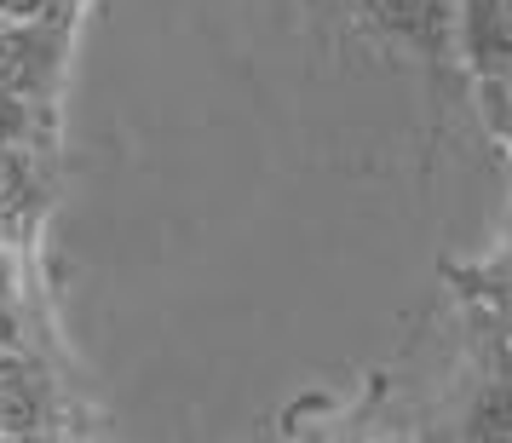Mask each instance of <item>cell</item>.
Returning <instances> with one entry per match:
<instances>
[{
  "instance_id": "1",
  "label": "cell",
  "mask_w": 512,
  "mask_h": 443,
  "mask_svg": "<svg viewBox=\"0 0 512 443\" xmlns=\"http://www.w3.org/2000/svg\"><path fill=\"white\" fill-rule=\"evenodd\" d=\"M70 18H0V93L47 104L64 70Z\"/></svg>"
},
{
  "instance_id": "2",
  "label": "cell",
  "mask_w": 512,
  "mask_h": 443,
  "mask_svg": "<svg viewBox=\"0 0 512 443\" xmlns=\"http://www.w3.org/2000/svg\"><path fill=\"white\" fill-rule=\"evenodd\" d=\"M47 426H58V386H52L47 363L6 346L0 351V438L47 432Z\"/></svg>"
},
{
  "instance_id": "3",
  "label": "cell",
  "mask_w": 512,
  "mask_h": 443,
  "mask_svg": "<svg viewBox=\"0 0 512 443\" xmlns=\"http://www.w3.org/2000/svg\"><path fill=\"white\" fill-rule=\"evenodd\" d=\"M455 41L472 81H512V0H455Z\"/></svg>"
},
{
  "instance_id": "4",
  "label": "cell",
  "mask_w": 512,
  "mask_h": 443,
  "mask_svg": "<svg viewBox=\"0 0 512 443\" xmlns=\"http://www.w3.org/2000/svg\"><path fill=\"white\" fill-rule=\"evenodd\" d=\"M484 98H489V127L512 144V81H484Z\"/></svg>"
},
{
  "instance_id": "5",
  "label": "cell",
  "mask_w": 512,
  "mask_h": 443,
  "mask_svg": "<svg viewBox=\"0 0 512 443\" xmlns=\"http://www.w3.org/2000/svg\"><path fill=\"white\" fill-rule=\"evenodd\" d=\"M18 288H24V271H18V254L0 242V311L18 305Z\"/></svg>"
},
{
  "instance_id": "6",
  "label": "cell",
  "mask_w": 512,
  "mask_h": 443,
  "mask_svg": "<svg viewBox=\"0 0 512 443\" xmlns=\"http://www.w3.org/2000/svg\"><path fill=\"white\" fill-rule=\"evenodd\" d=\"M0 443H64V438H58V426H47V432H18V438H0Z\"/></svg>"
},
{
  "instance_id": "7",
  "label": "cell",
  "mask_w": 512,
  "mask_h": 443,
  "mask_svg": "<svg viewBox=\"0 0 512 443\" xmlns=\"http://www.w3.org/2000/svg\"><path fill=\"white\" fill-rule=\"evenodd\" d=\"M12 346V311H0V351Z\"/></svg>"
},
{
  "instance_id": "8",
  "label": "cell",
  "mask_w": 512,
  "mask_h": 443,
  "mask_svg": "<svg viewBox=\"0 0 512 443\" xmlns=\"http://www.w3.org/2000/svg\"><path fill=\"white\" fill-rule=\"evenodd\" d=\"M0 242H6V219H0Z\"/></svg>"
}]
</instances>
